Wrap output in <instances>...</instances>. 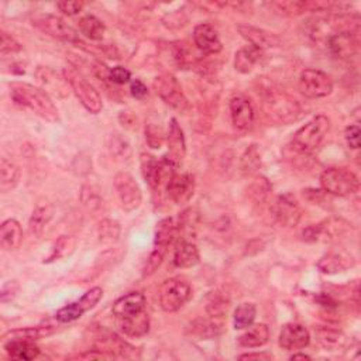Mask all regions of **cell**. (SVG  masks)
<instances>
[{
	"label": "cell",
	"mask_w": 361,
	"mask_h": 361,
	"mask_svg": "<svg viewBox=\"0 0 361 361\" xmlns=\"http://www.w3.org/2000/svg\"><path fill=\"white\" fill-rule=\"evenodd\" d=\"M10 95L17 106L32 110L41 119L49 123L60 120L58 109L54 105L53 99L41 88L25 82H13L10 85Z\"/></svg>",
	"instance_id": "cell-1"
},
{
	"label": "cell",
	"mask_w": 361,
	"mask_h": 361,
	"mask_svg": "<svg viewBox=\"0 0 361 361\" xmlns=\"http://www.w3.org/2000/svg\"><path fill=\"white\" fill-rule=\"evenodd\" d=\"M329 130V117L325 115H318L295 132L292 136V147L301 154H311L322 144Z\"/></svg>",
	"instance_id": "cell-2"
},
{
	"label": "cell",
	"mask_w": 361,
	"mask_h": 361,
	"mask_svg": "<svg viewBox=\"0 0 361 361\" xmlns=\"http://www.w3.org/2000/svg\"><path fill=\"white\" fill-rule=\"evenodd\" d=\"M64 76L67 82L69 84L72 92L75 93V96L78 97L81 105L89 113L97 115L102 112L103 102L99 92L92 84H89L85 80V76L78 69H75L73 67H68L64 69Z\"/></svg>",
	"instance_id": "cell-3"
},
{
	"label": "cell",
	"mask_w": 361,
	"mask_h": 361,
	"mask_svg": "<svg viewBox=\"0 0 361 361\" xmlns=\"http://www.w3.org/2000/svg\"><path fill=\"white\" fill-rule=\"evenodd\" d=\"M323 192L333 196H350L358 191V178L345 168H327L321 175Z\"/></svg>",
	"instance_id": "cell-4"
},
{
	"label": "cell",
	"mask_w": 361,
	"mask_h": 361,
	"mask_svg": "<svg viewBox=\"0 0 361 361\" xmlns=\"http://www.w3.org/2000/svg\"><path fill=\"white\" fill-rule=\"evenodd\" d=\"M192 296L189 283L180 278H170L164 281L159 291L160 306L164 312L172 314L179 311Z\"/></svg>",
	"instance_id": "cell-5"
},
{
	"label": "cell",
	"mask_w": 361,
	"mask_h": 361,
	"mask_svg": "<svg viewBox=\"0 0 361 361\" xmlns=\"http://www.w3.org/2000/svg\"><path fill=\"white\" fill-rule=\"evenodd\" d=\"M152 88L156 93L161 97V100L178 112H187L189 108L188 99L183 92L178 80L171 73H163L157 76L152 82Z\"/></svg>",
	"instance_id": "cell-6"
},
{
	"label": "cell",
	"mask_w": 361,
	"mask_h": 361,
	"mask_svg": "<svg viewBox=\"0 0 361 361\" xmlns=\"http://www.w3.org/2000/svg\"><path fill=\"white\" fill-rule=\"evenodd\" d=\"M299 91L307 99L326 97L333 92V81L327 73L319 69L307 68L299 75Z\"/></svg>",
	"instance_id": "cell-7"
},
{
	"label": "cell",
	"mask_w": 361,
	"mask_h": 361,
	"mask_svg": "<svg viewBox=\"0 0 361 361\" xmlns=\"http://www.w3.org/2000/svg\"><path fill=\"white\" fill-rule=\"evenodd\" d=\"M115 191L117 194L121 209L126 212H133L140 208L143 202V194L136 183V179L128 172H119L113 180Z\"/></svg>",
	"instance_id": "cell-8"
},
{
	"label": "cell",
	"mask_w": 361,
	"mask_h": 361,
	"mask_svg": "<svg viewBox=\"0 0 361 361\" xmlns=\"http://www.w3.org/2000/svg\"><path fill=\"white\" fill-rule=\"evenodd\" d=\"M350 229L351 224L346 220L331 218L322 223L309 226L303 230L302 236L306 242H334L345 236Z\"/></svg>",
	"instance_id": "cell-9"
},
{
	"label": "cell",
	"mask_w": 361,
	"mask_h": 361,
	"mask_svg": "<svg viewBox=\"0 0 361 361\" xmlns=\"http://www.w3.org/2000/svg\"><path fill=\"white\" fill-rule=\"evenodd\" d=\"M33 25H36V27L44 34L61 41L73 43V44H78L81 41L78 33H76L68 23H65L61 17L53 14L36 16L33 19Z\"/></svg>",
	"instance_id": "cell-10"
},
{
	"label": "cell",
	"mask_w": 361,
	"mask_h": 361,
	"mask_svg": "<svg viewBox=\"0 0 361 361\" xmlns=\"http://www.w3.org/2000/svg\"><path fill=\"white\" fill-rule=\"evenodd\" d=\"M266 109L268 115L279 123L295 121L299 116V106L295 100H292L286 93H268L266 97Z\"/></svg>",
	"instance_id": "cell-11"
},
{
	"label": "cell",
	"mask_w": 361,
	"mask_h": 361,
	"mask_svg": "<svg viewBox=\"0 0 361 361\" xmlns=\"http://www.w3.org/2000/svg\"><path fill=\"white\" fill-rule=\"evenodd\" d=\"M103 298V290L100 287H95L84 294V296L78 301H75L57 312V321L61 323H69L82 318L84 314L93 309L99 301Z\"/></svg>",
	"instance_id": "cell-12"
},
{
	"label": "cell",
	"mask_w": 361,
	"mask_h": 361,
	"mask_svg": "<svg viewBox=\"0 0 361 361\" xmlns=\"http://www.w3.org/2000/svg\"><path fill=\"white\" fill-rule=\"evenodd\" d=\"M271 215L278 224L283 227H292L298 224L302 211L294 195L283 194L272 202Z\"/></svg>",
	"instance_id": "cell-13"
},
{
	"label": "cell",
	"mask_w": 361,
	"mask_h": 361,
	"mask_svg": "<svg viewBox=\"0 0 361 361\" xmlns=\"http://www.w3.org/2000/svg\"><path fill=\"white\" fill-rule=\"evenodd\" d=\"M172 168L174 165L170 164L165 159L163 161H159L156 160V157L147 156V154H143L141 156V171L148 185L152 189H159L164 180H167L168 184L171 175L174 174Z\"/></svg>",
	"instance_id": "cell-14"
},
{
	"label": "cell",
	"mask_w": 361,
	"mask_h": 361,
	"mask_svg": "<svg viewBox=\"0 0 361 361\" xmlns=\"http://www.w3.org/2000/svg\"><path fill=\"white\" fill-rule=\"evenodd\" d=\"M147 299L141 292H128L120 296L112 306V314L117 321L139 316L145 311Z\"/></svg>",
	"instance_id": "cell-15"
},
{
	"label": "cell",
	"mask_w": 361,
	"mask_h": 361,
	"mask_svg": "<svg viewBox=\"0 0 361 361\" xmlns=\"http://www.w3.org/2000/svg\"><path fill=\"white\" fill-rule=\"evenodd\" d=\"M311 343V334L309 330L299 323H287L283 325L278 338V345L283 350H302Z\"/></svg>",
	"instance_id": "cell-16"
},
{
	"label": "cell",
	"mask_w": 361,
	"mask_h": 361,
	"mask_svg": "<svg viewBox=\"0 0 361 361\" xmlns=\"http://www.w3.org/2000/svg\"><path fill=\"white\" fill-rule=\"evenodd\" d=\"M195 189V180L191 174H176L174 172L167 184V194L174 203L188 202Z\"/></svg>",
	"instance_id": "cell-17"
},
{
	"label": "cell",
	"mask_w": 361,
	"mask_h": 361,
	"mask_svg": "<svg viewBox=\"0 0 361 361\" xmlns=\"http://www.w3.org/2000/svg\"><path fill=\"white\" fill-rule=\"evenodd\" d=\"M36 78L41 85V89L45 91L48 95H56L57 97H67L68 96V82L65 76L58 75L54 69L40 67L36 71Z\"/></svg>",
	"instance_id": "cell-18"
},
{
	"label": "cell",
	"mask_w": 361,
	"mask_h": 361,
	"mask_svg": "<svg viewBox=\"0 0 361 361\" xmlns=\"http://www.w3.org/2000/svg\"><path fill=\"white\" fill-rule=\"evenodd\" d=\"M167 144H168V156L165 157V160L175 167L184 160L185 154H187L185 136H184L183 128L179 127V124L175 119H171V121H170V130L167 135Z\"/></svg>",
	"instance_id": "cell-19"
},
{
	"label": "cell",
	"mask_w": 361,
	"mask_h": 361,
	"mask_svg": "<svg viewBox=\"0 0 361 361\" xmlns=\"http://www.w3.org/2000/svg\"><path fill=\"white\" fill-rule=\"evenodd\" d=\"M194 41L196 48L203 54L215 56L222 51V41L211 24H198L194 30Z\"/></svg>",
	"instance_id": "cell-20"
},
{
	"label": "cell",
	"mask_w": 361,
	"mask_h": 361,
	"mask_svg": "<svg viewBox=\"0 0 361 361\" xmlns=\"http://www.w3.org/2000/svg\"><path fill=\"white\" fill-rule=\"evenodd\" d=\"M230 116L239 130H248L254 123V109L246 96H235L230 100Z\"/></svg>",
	"instance_id": "cell-21"
},
{
	"label": "cell",
	"mask_w": 361,
	"mask_h": 361,
	"mask_svg": "<svg viewBox=\"0 0 361 361\" xmlns=\"http://www.w3.org/2000/svg\"><path fill=\"white\" fill-rule=\"evenodd\" d=\"M327 47L334 57L350 58L357 53L358 48L357 33L345 32V33L334 34L327 38Z\"/></svg>",
	"instance_id": "cell-22"
},
{
	"label": "cell",
	"mask_w": 361,
	"mask_h": 361,
	"mask_svg": "<svg viewBox=\"0 0 361 361\" xmlns=\"http://www.w3.org/2000/svg\"><path fill=\"white\" fill-rule=\"evenodd\" d=\"M239 33L248 41L250 45L260 48L261 51L266 48L278 47L281 44V40L277 34L259 27H253V25H239Z\"/></svg>",
	"instance_id": "cell-23"
},
{
	"label": "cell",
	"mask_w": 361,
	"mask_h": 361,
	"mask_svg": "<svg viewBox=\"0 0 361 361\" xmlns=\"http://www.w3.org/2000/svg\"><path fill=\"white\" fill-rule=\"evenodd\" d=\"M199 260L200 255L196 244L188 239H180L174 251V266L176 268H192Z\"/></svg>",
	"instance_id": "cell-24"
},
{
	"label": "cell",
	"mask_w": 361,
	"mask_h": 361,
	"mask_svg": "<svg viewBox=\"0 0 361 361\" xmlns=\"http://www.w3.org/2000/svg\"><path fill=\"white\" fill-rule=\"evenodd\" d=\"M354 264L356 260L353 255L340 251V253H329L323 255L318 263V267L323 274H338L354 267Z\"/></svg>",
	"instance_id": "cell-25"
},
{
	"label": "cell",
	"mask_w": 361,
	"mask_h": 361,
	"mask_svg": "<svg viewBox=\"0 0 361 361\" xmlns=\"http://www.w3.org/2000/svg\"><path fill=\"white\" fill-rule=\"evenodd\" d=\"M23 242V229L16 219H8L0 226V246L5 251H13Z\"/></svg>",
	"instance_id": "cell-26"
},
{
	"label": "cell",
	"mask_w": 361,
	"mask_h": 361,
	"mask_svg": "<svg viewBox=\"0 0 361 361\" xmlns=\"http://www.w3.org/2000/svg\"><path fill=\"white\" fill-rule=\"evenodd\" d=\"M270 340V329L264 323L251 325L239 338V345L246 349H255L267 345Z\"/></svg>",
	"instance_id": "cell-27"
},
{
	"label": "cell",
	"mask_w": 361,
	"mask_h": 361,
	"mask_svg": "<svg viewBox=\"0 0 361 361\" xmlns=\"http://www.w3.org/2000/svg\"><path fill=\"white\" fill-rule=\"evenodd\" d=\"M56 331L53 326H36V327H21L8 331L3 336V343L9 340H29L34 342L37 339L49 336Z\"/></svg>",
	"instance_id": "cell-28"
},
{
	"label": "cell",
	"mask_w": 361,
	"mask_h": 361,
	"mask_svg": "<svg viewBox=\"0 0 361 361\" xmlns=\"http://www.w3.org/2000/svg\"><path fill=\"white\" fill-rule=\"evenodd\" d=\"M263 53L264 51L253 45H247L239 49L235 57V68L242 73L251 72V69L263 58Z\"/></svg>",
	"instance_id": "cell-29"
},
{
	"label": "cell",
	"mask_w": 361,
	"mask_h": 361,
	"mask_svg": "<svg viewBox=\"0 0 361 361\" xmlns=\"http://www.w3.org/2000/svg\"><path fill=\"white\" fill-rule=\"evenodd\" d=\"M3 347L14 360H34L40 356V349L29 340H9L3 343Z\"/></svg>",
	"instance_id": "cell-30"
},
{
	"label": "cell",
	"mask_w": 361,
	"mask_h": 361,
	"mask_svg": "<svg viewBox=\"0 0 361 361\" xmlns=\"http://www.w3.org/2000/svg\"><path fill=\"white\" fill-rule=\"evenodd\" d=\"M120 330L126 334V336L130 338H143L150 330V316L147 312L130 318V319H123L117 321Z\"/></svg>",
	"instance_id": "cell-31"
},
{
	"label": "cell",
	"mask_w": 361,
	"mask_h": 361,
	"mask_svg": "<svg viewBox=\"0 0 361 361\" xmlns=\"http://www.w3.org/2000/svg\"><path fill=\"white\" fill-rule=\"evenodd\" d=\"M54 216V208L51 205H37L36 209L33 211V215L29 222V230L30 233L36 237L41 236L47 224L51 222Z\"/></svg>",
	"instance_id": "cell-32"
},
{
	"label": "cell",
	"mask_w": 361,
	"mask_h": 361,
	"mask_svg": "<svg viewBox=\"0 0 361 361\" xmlns=\"http://www.w3.org/2000/svg\"><path fill=\"white\" fill-rule=\"evenodd\" d=\"M318 343L326 350H339L346 345V336L343 331L331 327H318L315 329Z\"/></svg>",
	"instance_id": "cell-33"
},
{
	"label": "cell",
	"mask_w": 361,
	"mask_h": 361,
	"mask_svg": "<svg viewBox=\"0 0 361 361\" xmlns=\"http://www.w3.org/2000/svg\"><path fill=\"white\" fill-rule=\"evenodd\" d=\"M20 180V170L8 159L0 160V192L8 194L14 189Z\"/></svg>",
	"instance_id": "cell-34"
},
{
	"label": "cell",
	"mask_w": 361,
	"mask_h": 361,
	"mask_svg": "<svg viewBox=\"0 0 361 361\" xmlns=\"http://www.w3.org/2000/svg\"><path fill=\"white\" fill-rule=\"evenodd\" d=\"M188 331L199 339H209L222 331V322L216 319H198L188 326Z\"/></svg>",
	"instance_id": "cell-35"
},
{
	"label": "cell",
	"mask_w": 361,
	"mask_h": 361,
	"mask_svg": "<svg viewBox=\"0 0 361 361\" xmlns=\"http://www.w3.org/2000/svg\"><path fill=\"white\" fill-rule=\"evenodd\" d=\"M78 27H80V32L88 40H92V41H100L103 37H105V33H106L105 24L102 23V20H99L97 17L92 14L84 16L78 23Z\"/></svg>",
	"instance_id": "cell-36"
},
{
	"label": "cell",
	"mask_w": 361,
	"mask_h": 361,
	"mask_svg": "<svg viewBox=\"0 0 361 361\" xmlns=\"http://www.w3.org/2000/svg\"><path fill=\"white\" fill-rule=\"evenodd\" d=\"M176 223L172 218H165L159 222L156 227V239H154V246L168 248V246L172 243L174 237L176 236Z\"/></svg>",
	"instance_id": "cell-37"
},
{
	"label": "cell",
	"mask_w": 361,
	"mask_h": 361,
	"mask_svg": "<svg viewBox=\"0 0 361 361\" xmlns=\"http://www.w3.org/2000/svg\"><path fill=\"white\" fill-rule=\"evenodd\" d=\"M230 307V301L220 292H212L208 296V302H206V312H208L209 318L222 321Z\"/></svg>",
	"instance_id": "cell-38"
},
{
	"label": "cell",
	"mask_w": 361,
	"mask_h": 361,
	"mask_svg": "<svg viewBox=\"0 0 361 361\" xmlns=\"http://www.w3.org/2000/svg\"><path fill=\"white\" fill-rule=\"evenodd\" d=\"M76 247V239L72 236H61L53 250H51V254L48 255V259L45 260V263H53L57 260H62L65 257H69Z\"/></svg>",
	"instance_id": "cell-39"
},
{
	"label": "cell",
	"mask_w": 361,
	"mask_h": 361,
	"mask_svg": "<svg viewBox=\"0 0 361 361\" xmlns=\"http://www.w3.org/2000/svg\"><path fill=\"white\" fill-rule=\"evenodd\" d=\"M255 315H257V307L254 303L246 302V303L239 305L235 311V316H233L235 329L244 330L250 327L255 321Z\"/></svg>",
	"instance_id": "cell-40"
},
{
	"label": "cell",
	"mask_w": 361,
	"mask_h": 361,
	"mask_svg": "<svg viewBox=\"0 0 361 361\" xmlns=\"http://www.w3.org/2000/svg\"><path fill=\"white\" fill-rule=\"evenodd\" d=\"M167 250L168 248H164V247H159V246H154L148 259L144 264V268H143V277H151L154 272H156L160 266L163 264L164 259H165V254H167Z\"/></svg>",
	"instance_id": "cell-41"
},
{
	"label": "cell",
	"mask_w": 361,
	"mask_h": 361,
	"mask_svg": "<svg viewBox=\"0 0 361 361\" xmlns=\"http://www.w3.org/2000/svg\"><path fill=\"white\" fill-rule=\"evenodd\" d=\"M120 236V226L115 220H103L99 226V239L102 243H115Z\"/></svg>",
	"instance_id": "cell-42"
},
{
	"label": "cell",
	"mask_w": 361,
	"mask_h": 361,
	"mask_svg": "<svg viewBox=\"0 0 361 361\" xmlns=\"http://www.w3.org/2000/svg\"><path fill=\"white\" fill-rule=\"evenodd\" d=\"M145 141L147 144L154 148V150H159L163 147L164 141H165V135L163 132V128L159 124H154V123H148L145 126Z\"/></svg>",
	"instance_id": "cell-43"
},
{
	"label": "cell",
	"mask_w": 361,
	"mask_h": 361,
	"mask_svg": "<svg viewBox=\"0 0 361 361\" xmlns=\"http://www.w3.org/2000/svg\"><path fill=\"white\" fill-rule=\"evenodd\" d=\"M260 164V154L257 151V147L250 145V148L246 150L244 156L242 157V171L244 174H253L254 171L259 170Z\"/></svg>",
	"instance_id": "cell-44"
},
{
	"label": "cell",
	"mask_w": 361,
	"mask_h": 361,
	"mask_svg": "<svg viewBox=\"0 0 361 361\" xmlns=\"http://www.w3.org/2000/svg\"><path fill=\"white\" fill-rule=\"evenodd\" d=\"M271 192V185L268 180L263 176L260 178H257L254 183L251 184L250 187V195L251 198L255 200V202H264L268 196V194Z\"/></svg>",
	"instance_id": "cell-45"
},
{
	"label": "cell",
	"mask_w": 361,
	"mask_h": 361,
	"mask_svg": "<svg viewBox=\"0 0 361 361\" xmlns=\"http://www.w3.org/2000/svg\"><path fill=\"white\" fill-rule=\"evenodd\" d=\"M21 51V44L9 36L6 32H2V36H0V54L3 57L6 54H16Z\"/></svg>",
	"instance_id": "cell-46"
},
{
	"label": "cell",
	"mask_w": 361,
	"mask_h": 361,
	"mask_svg": "<svg viewBox=\"0 0 361 361\" xmlns=\"http://www.w3.org/2000/svg\"><path fill=\"white\" fill-rule=\"evenodd\" d=\"M274 6H277L279 10H282L287 14H291V16H296L303 12H309V2H278V3H274Z\"/></svg>",
	"instance_id": "cell-47"
},
{
	"label": "cell",
	"mask_w": 361,
	"mask_h": 361,
	"mask_svg": "<svg viewBox=\"0 0 361 361\" xmlns=\"http://www.w3.org/2000/svg\"><path fill=\"white\" fill-rule=\"evenodd\" d=\"M109 80L116 85H124L127 82H130L132 73L124 67H115L109 69Z\"/></svg>",
	"instance_id": "cell-48"
},
{
	"label": "cell",
	"mask_w": 361,
	"mask_h": 361,
	"mask_svg": "<svg viewBox=\"0 0 361 361\" xmlns=\"http://www.w3.org/2000/svg\"><path fill=\"white\" fill-rule=\"evenodd\" d=\"M345 137H346V141H347L350 148H353V150L360 148V127L358 126H356V124L347 126L346 132H345Z\"/></svg>",
	"instance_id": "cell-49"
},
{
	"label": "cell",
	"mask_w": 361,
	"mask_h": 361,
	"mask_svg": "<svg viewBox=\"0 0 361 361\" xmlns=\"http://www.w3.org/2000/svg\"><path fill=\"white\" fill-rule=\"evenodd\" d=\"M57 8L65 16H75L84 9V3L82 2H68V0H65V2L57 3Z\"/></svg>",
	"instance_id": "cell-50"
},
{
	"label": "cell",
	"mask_w": 361,
	"mask_h": 361,
	"mask_svg": "<svg viewBox=\"0 0 361 361\" xmlns=\"http://www.w3.org/2000/svg\"><path fill=\"white\" fill-rule=\"evenodd\" d=\"M19 292V283L16 281L6 282L2 288V302L12 301Z\"/></svg>",
	"instance_id": "cell-51"
},
{
	"label": "cell",
	"mask_w": 361,
	"mask_h": 361,
	"mask_svg": "<svg viewBox=\"0 0 361 361\" xmlns=\"http://www.w3.org/2000/svg\"><path fill=\"white\" fill-rule=\"evenodd\" d=\"M130 92L136 99H143L147 95V86L140 81V80H135L130 84Z\"/></svg>",
	"instance_id": "cell-52"
},
{
	"label": "cell",
	"mask_w": 361,
	"mask_h": 361,
	"mask_svg": "<svg viewBox=\"0 0 361 361\" xmlns=\"http://www.w3.org/2000/svg\"><path fill=\"white\" fill-rule=\"evenodd\" d=\"M240 360H272L271 354L267 353H247L239 356Z\"/></svg>",
	"instance_id": "cell-53"
},
{
	"label": "cell",
	"mask_w": 361,
	"mask_h": 361,
	"mask_svg": "<svg viewBox=\"0 0 361 361\" xmlns=\"http://www.w3.org/2000/svg\"><path fill=\"white\" fill-rule=\"evenodd\" d=\"M291 358H292V360H298V358H302V360H309V358H311V357L306 356V354H302V353H299V354H294Z\"/></svg>",
	"instance_id": "cell-54"
}]
</instances>
